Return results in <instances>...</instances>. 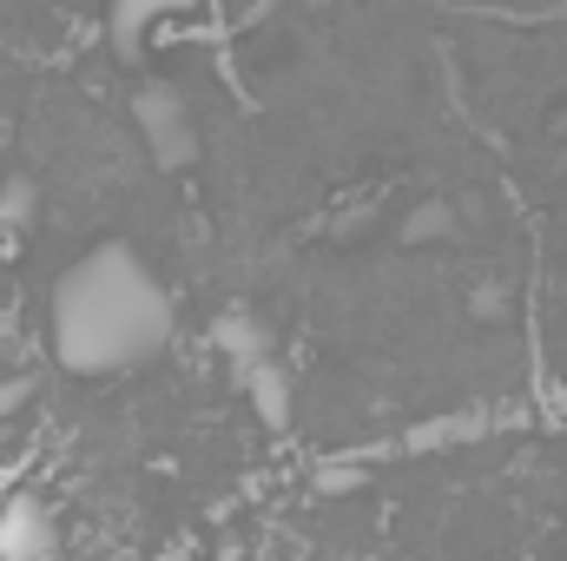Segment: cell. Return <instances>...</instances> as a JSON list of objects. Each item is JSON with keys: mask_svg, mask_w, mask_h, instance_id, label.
Here are the masks:
<instances>
[{"mask_svg": "<svg viewBox=\"0 0 567 561\" xmlns=\"http://www.w3.org/2000/svg\"><path fill=\"white\" fill-rule=\"evenodd\" d=\"M172 337V297L133 245H100L53 284V357L80 377L133 370Z\"/></svg>", "mask_w": 567, "mask_h": 561, "instance_id": "obj_1", "label": "cell"}, {"mask_svg": "<svg viewBox=\"0 0 567 561\" xmlns=\"http://www.w3.org/2000/svg\"><path fill=\"white\" fill-rule=\"evenodd\" d=\"M0 561H53V516L27 489L0 502Z\"/></svg>", "mask_w": 567, "mask_h": 561, "instance_id": "obj_2", "label": "cell"}, {"mask_svg": "<svg viewBox=\"0 0 567 561\" xmlns=\"http://www.w3.org/2000/svg\"><path fill=\"white\" fill-rule=\"evenodd\" d=\"M212 344L245 370V377H258L265 364H271V330L258 324V310H245V304H231V310H218L212 317Z\"/></svg>", "mask_w": 567, "mask_h": 561, "instance_id": "obj_3", "label": "cell"}, {"mask_svg": "<svg viewBox=\"0 0 567 561\" xmlns=\"http://www.w3.org/2000/svg\"><path fill=\"white\" fill-rule=\"evenodd\" d=\"M140 126H145V140H152V152H158V165H185L198 152V140H192V126H185V113H178L172 93H145Z\"/></svg>", "mask_w": 567, "mask_h": 561, "instance_id": "obj_4", "label": "cell"}, {"mask_svg": "<svg viewBox=\"0 0 567 561\" xmlns=\"http://www.w3.org/2000/svg\"><path fill=\"white\" fill-rule=\"evenodd\" d=\"M251 404H258V417L271 422V429H284V422H290V384H284L278 364H265V370L251 377Z\"/></svg>", "mask_w": 567, "mask_h": 561, "instance_id": "obj_5", "label": "cell"}, {"mask_svg": "<svg viewBox=\"0 0 567 561\" xmlns=\"http://www.w3.org/2000/svg\"><path fill=\"white\" fill-rule=\"evenodd\" d=\"M158 20V7H145V0H126V7H113L106 13V33H113V47L120 53H140V40H145V27Z\"/></svg>", "mask_w": 567, "mask_h": 561, "instance_id": "obj_6", "label": "cell"}, {"mask_svg": "<svg viewBox=\"0 0 567 561\" xmlns=\"http://www.w3.org/2000/svg\"><path fill=\"white\" fill-rule=\"evenodd\" d=\"M33 218V185L27 178H7V192H0V225H27Z\"/></svg>", "mask_w": 567, "mask_h": 561, "instance_id": "obj_7", "label": "cell"}, {"mask_svg": "<svg viewBox=\"0 0 567 561\" xmlns=\"http://www.w3.org/2000/svg\"><path fill=\"white\" fill-rule=\"evenodd\" d=\"M435 232H449V205H423V212L403 225V238H410V245H423V238H435Z\"/></svg>", "mask_w": 567, "mask_h": 561, "instance_id": "obj_8", "label": "cell"}, {"mask_svg": "<svg viewBox=\"0 0 567 561\" xmlns=\"http://www.w3.org/2000/svg\"><path fill=\"white\" fill-rule=\"evenodd\" d=\"M357 482H363V469H357V462H330V469L317 476V489H323V496H350Z\"/></svg>", "mask_w": 567, "mask_h": 561, "instance_id": "obj_9", "label": "cell"}, {"mask_svg": "<svg viewBox=\"0 0 567 561\" xmlns=\"http://www.w3.org/2000/svg\"><path fill=\"white\" fill-rule=\"evenodd\" d=\"M27 390H33L27 377H20V384H0V417H7V410H20V404H27Z\"/></svg>", "mask_w": 567, "mask_h": 561, "instance_id": "obj_10", "label": "cell"}, {"mask_svg": "<svg viewBox=\"0 0 567 561\" xmlns=\"http://www.w3.org/2000/svg\"><path fill=\"white\" fill-rule=\"evenodd\" d=\"M0 192H7V178H0Z\"/></svg>", "mask_w": 567, "mask_h": 561, "instance_id": "obj_11", "label": "cell"}]
</instances>
